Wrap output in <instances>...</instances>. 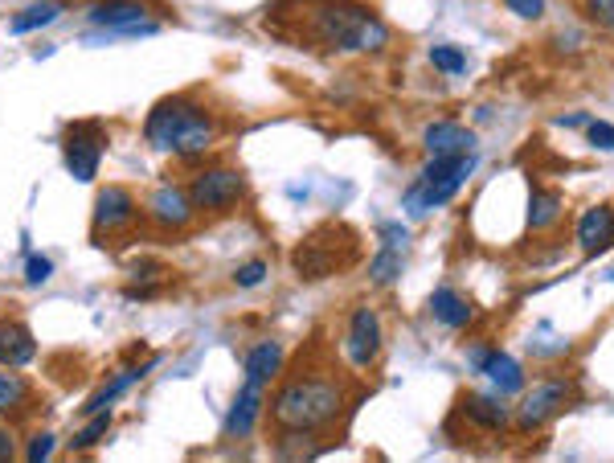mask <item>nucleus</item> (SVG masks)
<instances>
[{"instance_id":"10","label":"nucleus","mask_w":614,"mask_h":463,"mask_svg":"<svg viewBox=\"0 0 614 463\" xmlns=\"http://www.w3.org/2000/svg\"><path fill=\"white\" fill-rule=\"evenodd\" d=\"M578 246L586 250L590 259L614 246V209L610 205H590L586 214L578 218Z\"/></svg>"},{"instance_id":"7","label":"nucleus","mask_w":614,"mask_h":463,"mask_svg":"<svg viewBox=\"0 0 614 463\" xmlns=\"http://www.w3.org/2000/svg\"><path fill=\"white\" fill-rule=\"evenodd\" d=\"M103 132L99 128H74V136L66 140V168L74 181H95L99 160H103Z\"/></svg>"},{"instance_id":"8","label":"nucleus","mask_w":614,"mask_h":463,"mask_svg":"<svg viewBox=\"0 0 614 463\" xmlns=\"http://www.w3.org/2000/svg\"><path fill=\"white\" fill-rule=\"evenodd\" d=\"M381 250L373 255V267H369V279L377 283V287H389L393 279L402 275V267H406V250H410V234L402 230V226H381Z\"/></svg>"},{"instance_id":"14","label":"nucleus","mask_w":614,"mask_h":463,"mask_svg":"<svg viewBox=\"0 0 614 463\" xmlns=\"http://www.w3.org/2000/svg\"><path fill=\"white\" fill-rule=\"evenodd\" d=\"M189 214H193V201H189V193L172 189V185H164V189H156V193H152V218H156L160 226H168V230L189 226Z\"/></svg>"},{"instance_id":"6","label":"nucleus","mask_w":614,"mask_h":463,"mask_svg":"<svg viewBox=\"0 0 614 463\" xmlns=\"http://www.w3.org/2000/svg\"><path fill=\"white\" fill-rule=\"evenodd\" d=\"M344 353L357 369H369L381 353V316L373 308H357L344 332Z\"/></svg>"},{"instance_id":"13","label":"nucleus","mask_w":614,"mask_h":463,"mask_svg":"<svg viewBox=\"0 0 614 463\" xmlns=\"http://www.w3.org/2000/svg\"><path fill=\"white\" fill-rule=\"evenodd\" d=\"M136 214V201H131L127 189H103L95 197V230H119Z\"/></svg>"},{"instance_id":"30","label":"nucleus","mask_w":614,"mask_h":463,"mask_svg":"<svg viewBox=\"0 0 614 463\" xmlns=\"http://www.w3.org/2000/svg\"><path fill=\"white\" fill-rule=\"evenodd\" d=\"M54 443H58L54 435H33V443H29L25 459H29V463H46V455L54 451Z\"/></svg>"},{"instance_id":"11","label":"nucleus","mask_w":614,"mask_h":463,"mask_svg":"<svg viewBox=\"0 0 614 463\" xmlns=\"http://www.w3.org/2000/svg\"><path fill=\"white\" fill-rule=\"evenodd\" d=\"M33 357H37L33 332L21 320H5V324H0V365H5V369H21Z\"/></svg>"},{"instance_id":"12","label":"nucleus","mask_w":614,"mask_h":463,"mask_svg":"<svg viewBox=\"0 0 614 463\" xmlns=\"http://www.w3.org/2000/svg\"><path fill=\"white\" fill-rule=\"evenodd\" d=\"M430 156H455V152H475V132H467L463 123H430L422 136Z\"/></svg>"},{"instance_id":"1","label":"nucleus","mask_w":614,"mask_h":463,"mask_svg":"<svg viewBox=\"0 0 614 463\" xmlns=\"http://www.w3.org/2000/svg\"><path fill=\"white\" fill-rule=\"evenodd\" d=\"M344 410V390L324 373H312V377H295L287 382L271 406V418L283 427V431H316V427H328L336 423Z\"/></svg>"},{"instance_id":"23","label":"nucleus","mask_w":614,"mask_h":463,"mask_svg":"<svg viewBox=\"0 0 614 463\" xmlns=\"http://www.w3.org/2000/svg\"><path fill=\"white\" fill-rule=\"evenodd\" d=\"M557 214H561V201L553 193H533V205H529V226L533 230H545Z\"/></svg>"},{"instance_id":"21","label":"nucleus","mask_w":614,"mask_h":463,"mask_svg":"<svg viewBox=\"0 0 614 463\" xmlns=\"http://www.w3.org/2000/svg\"><path fill=\"white\" fill-rule=\"evenodd\" d=\"M144 369H148V365H140V369H131V373H119V377H115V382H107V386H103V390H99V394H95L91 402H86L82 410H86V414H99L103 406H111V402H115V398H119V394H123V390H127L131 382H136V377H144Z\"/></svg>"},{"instance_id":"22","label":"nucleus","mask_w":614,"mask_h":463,"mask_svg":"<svg viewBox=\"0 0 614 463\" xmlns=\"http://www.w3.org/2000/svg\"><path fill=\"white\" fill-rule=\"evenodd\" d=\"M58 17V5H46V0H37V5H29V9H21L17 17H13V33H33V29H41V25H50Z\"/></svg>"},{"instance_id":"27","label":"nucleus","mask_w":614,"mask_h":463,"mask_svg":"<svg viewBox=\"0 0 614 463\" xmlns=\"http://www.w3.org/2000/svg\"><path fill=\"white\" fill-rule=\"evenodd\" d=\"M262 279H267V263H258V259L234 271V283H238V287H258Z\"/></svg>"},{"instance_id":"16","label":"nucleus","mask_w":614,"mask_h":463,"mask_svg":"<svg viewBox=\"0 0 614 463\" xmlns=\"http://www.w3.org/2000/svg\"><path fill=\"white\" fill-rule=\"evenodd\" d=\"M258 406H262V386H242V394H238V402L230 406V414H226V439H242V435H250L254 431V418H258Z\"/></svg>"},{"instance_id":"33","label":"nucleus","mask_w":614,"mask_h":463,"mask_svg":"<svg viewBox=\"0 0 614 463\" xmlns=\"http://www.w3.org/2000/svg\"><path fill=\"white\" fill-rule=\"evenodd\" d=\"M13 451H17V443H13V435H9L5 427H0V463H5V459H13Z\"/></svg>"},{"instance_id":"17","label":"nucleus","mask_w":614,"mask_h":463,"mask_svg":"<svg viewBox=\"0 0 614 463\" xmlns=\"http://www.w3.org/2000/svg\"><path fill=\"white\" fill-rule=\"evenodd\" d=\"M484 369L488 377H492V386L500 390V394H520L524 390V369H520V361H512L508 353H492L488 349V357H484Z\"/></svg>"},{"instance_id":"32","label":"nucleus","mask_w":614,"mask_h":463,"mask_svg":"<svg viewBox=\"0 0 614 463\" xmlns=\"http://www.w3.org/2000/svg\"><path fill=\"white\" fill-rule=\"evenodd\" d=\"M590 17L602 21L606 29H614V0H590Z\"/></svg>"},{"instance_id":"4","label":"nucleus","mask_w":614,"mask_h":463,"mask_svg":"<svg viewBox=\"0 0 614 463\" xmlns=\"http://www.w3.org/2000/svg\"><path fill=\"white\" fill-rule=\"evenodd\" d=\"M475 173V152H455V156H430L422 168V181L410 193L414 209H434V205H447L459 185Z\"/></svg>"},{"instance_id":"29","label":"nucleus","mask_w":614,"mask_h":463,"mask_svg":"<svg viewBox=\"0 0 614 463\" xmlns=\"http://www.w3.org/2000/svg\"><path fill=\"white\" fill-rule=\"evenodd\" d=\"M50 275H54V263H50L46 255H33V259H29V267H25V279H29V283H46Z\"/></svg>"},{"instance_id":"5","label":"nucleus","mask_w":614,"mask_h":463,"mask_svg":"<svg viewBox=\"0 0 614 463\" xmlns=\"http://www.w3.org/2000/svg\"><path fill=\"white\" fill-rule=\"evenodd\" d=\"M246 193V181L238 168H226V164H213V168H201L189 185V201L193 209H205V214H226L234 209Z\"/></svg>"},{"instance_id":"3","label":"nucleus","mask_w":614,"mask_h":463,"mask_svg":"<svg viewBox=\"0 0 614 463\" xmlns=\"http://www.w3.org/2000/svg\"><path fill=\"white\" fill-rule=\"evenodd\" d=\"M316 29L332 41V46L340 50H357V54H377L385 50V25L365 13L361 5H353V0H324L320 13H316Z\"/></svg>"},{"instance_id":"15","label":"nucleus","mask_w":614,"mask_h":463,"mask_svg":"<svg viewBox=\"0 0 614 463\" xmlns=\"http://www.w3.org/2000/svg\"><path fill=\"white\" fill-rule=\"evenodd\" d=\"M279 369H283V345L279 341H262L246 353V382L250 386H271Z\"/></svg>"},{"instance_id":"20","label":"nucleus","mask_w":614,"mask_h":463,"mask_svg":"<svg viewBox=\"0 0 614 463\" xmlns=\"http://www.w3.org/2000/svg\"><path fill=\"white\" fill-rule=\"evenodd\" d=\"M467 414L475 418L479 427H488V431H504L508 427V406H504V398H496V394H475L471 402H467Z\"/></svg>"},{"instance_id":"19","label":"nucleus","mask_w":614,"mask_h":463,"mask_svg":"<svg viewBox=\"0 0 614 463\" xmlns=\"http://www.w3.org/2000/svg\"><path fill=\"white\" fill-rule=\"evenodd\" d=\"M91 21L95 25H111V29L136 25V21H144V5H140V0H103V5L91 9Z\"/></svg>"},{"instance_id":"28","label":"nucleus","mask_w":614,"mask_h":463,"mask_svg":"<svg viewBox=\"0 0 614 463\" xmlns=\"http://www.w3.org/2000/svg\"><path fill=\"white\" fill-rule=\"evenodd\" d=\"M504 5H508L516 17H524V21H541V17H545V0H504Z\"/></svg>"},{"instance_id":"2","label":"nucleus","mask_w":614,"mask_h":463,"mask_svg":"<svg viewBox=\"0 0 614 463\" xmlns=\"http://www.w3.org/2000/svg\"><path fill=\"white\" fill-rule=\"evenodd\" d=\"M144 132L156 148L177 152V156H201L217 136L213 119L189 99H164L160 107H152Z\"/></svg>"},{"instance_id":"24","label":"nucleus","mask_w":614,"mask_h":463,"mask_svg":"<svg viewBox=\"0 0 614 463\" xmlns=\"http://www.w3.org/2000/svg\"><path fill=\"white\" fill-rule=\"evenodd\" d=\"M107 431H111V414H99V418H91V423H86V427L70 439V447H74V451H91Z\"/></svg>"},{"instance_id":"26","label":"nucleus","mask_w":614,"mask_h":463,"mask_svg":"<svg viewBox=\"0 0 614 463\" xmlns=\"http://www.w3.org/2000/svg\"><path fill=\"white\" fill-rule=\"evenodd\" d=\"M21 402H25V382L13 373H0V414H9Z\"/></svg>"},{"instance_id":"25","label":"nucleus","mask_w":614,"mask_h":463,"mask_svg":"<svg viewBox=\"0 0 614 463\" xmlns=\"http://www.w3.org/2000/svg\"><path fill=\"white\" fill-rule=\"evenodd\" d=\"M430 62L443 70V74H463L467 70V54L459 46H434L430 50Z\"/></svg>"},{"instance_id":"31","label":"nucleus","mask_w":614,"mask_h":463,"mask_svg":"<svg viewBox=\"0 0 614 463\" xmlns=\"http://www.w3.org/2000/svg\"><path fill=\"white\" fill-rule=\"evenodd\" d=\"M586 140H590L594 148H606V152H614V128H610V123H590Z\"/></svg>"},{"instance_id":"18","label":"nucleus","mask_w":614,"mask_h":463,"mask_svg":"<svg viewBox=\"0 0 614 463\" xmlns=\"http://www.w3.org/2000/svg\"><path fill=\"white\" fill-rule=\"evenodd\" d=\"M430 312H434L438 324H447V328H463V324H471V316H475V308H471L463 296H455L451 287H438V291H434V296H430Z\"/></svg>"},{"instance_id":"9","label":"nucleus","mask_w":614,"mask_h":463,"mask_svg":"<svg viewBox=\"0 0 614 463\" xmlns=\"http://www.w3.org/2000/svg\"><path fill=\"white\" fill-rule=\"evenodd\" d=\"M565 398H569V386H565V382H545V386H537L533 394H524V402H520V410H516L520 431H537V427H545L549 418L561 410Z\"/></svg>"}]
</instances>
